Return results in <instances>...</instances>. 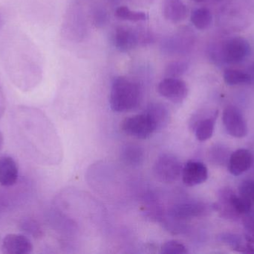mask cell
Wrapping results in <instances>:
<instances>
[{
	"mask_svg": "<svg viewBox=\"0 0 254 254\" xmlns=\"http://www.w3.org/2000/svg\"><path fill=\"white\" fill-rule=\"evenodd\" d=\"M140 99V88L136 82L125 77H118L112 85L110 104L118 113L129 111L137 107Z\"/></svg>",
	"mask_w": 254,
	"mask_h": 254,
	"instance_id": "1",
	"label": "cell"
},
{
	"mask_svg": "<svg viewBox=\"0 0 254 254\" xmlns=\"http://www.w3.org/2000/svg\"><path fill=\"white\" fill-rule=\"evenodd\" d=\"M182 163L172 154L161 155L154 164L153 172L156 178L164 183H173L182 176Z\"/></svg>",
	"mask_w": 254,
	"mask_h": 254,
	"instance_id": "2",
	"label": "cell"
},
{
	"mask_svg": "<svg viewBox=\"0 0 254 254\" xmlns=\"http://www.w3.org/2000/svg\"><path fill=\"white\" fill-rule=\"evenodd\" d=\"M122 129L128 135L144 140L156 131L157 127L150 116L144 111L125 119L122 122Z\"/></svg>",
	"mask_w": 254,
	"mask_h": 254,
	"instance_id": "3",
	"label": "cell"
},
{
	"mask_svg": "<svg viewBox=\"0 0 254 254\" xmlns=\"http://www.w3.org/2000/svg\"><path fill=\"white\" fill-rule=\"evenodd\" d=\"M249 41L243 37H237L226 40L221 48V57L225 62L231 64H240L251 54Z\"/></svg>",
	"mask_w": 254,
	"mask_h": 254,
	"instance_id": "4",
	"label": "cell"
},
{
	"mask_svg": "<svg viewBox=\"0 0 254 254\" xmlns=\"http://www.w3.org/2000/svg\"><path fill=\"white\" fill-rule=\"evenodd\" d=\"M164 48L167 52L185 55L190 53L195 43V34L189 27H183L165 42Z\"/></svg>",
	"mask_w": 254,
	"mask_h": 254,
	"instance_id": "5",
	"label": "cell"
},
{
	"mask_svg": "<svg viewBox=\"0 0 254 254\" xmlns=\"http://www.w3.org/2000/svg\"><path fill=\"white\" fill-rule=\"evenodd\" d=\"M222 120L230 135L237 138L247 136L249 131L247 122L238 107L232 105L225 107L222 113Z\"/></svg>",
	"mask_w": 254,
	"mask_h": 254,
	"instance_id": "6",
	"label": "cell"
},
{
	"mask_svg": "<svg viewBox=\"0 0 254 254\" xmlns=\"http://www.w3.org/2000/svg\"><path fill=\"white\" fill-rule=\"evenodd\" d=\"M158 92L169 101L179 104L188 96V87L179 78H165L158 84Z\"/></svg>",
	"mask_w": 254,
	"mask_h": 254,
	"instance_id": "7",
	"label": "cell"
},
{
	"mask_svg": "<svg viewBox=\"0 0 254 254\" xmlns=\"http://www.w3.org/2000/svg\"><path fill=\"white\" fill-rule=\"evenodd\" d=\"M210 207L202 202H187L176 204L169 210V216L175 220H185L205 216Z\"/></svg>",
	"mask_w": 254,
	"mask_h": 254,
	"instance_id": "8",
	"label": "cell"
},
{
	"mask_svg": "<svg viewBox=\"0 0 254 254\" xmlns=\"http://www.w3.org/2000/svg\"><path fill=\"white\" fill-rule=\"evenodd\" d=\"M114 43L120 52H129L142 44V32L128 27H118L115 32Z\"/></svg>",
	"mask_w": 254,
	"mask_h": 254,
	"instance_id": "9",
	"label": "cell"
},
{
	"mask_svg": "<svg viewBox=\"0 0 254 254\" xmlns=\"http://www.w3.org/2000/svg\"><path fill=\"white\" fill-rule=\"evenodd\" d=\"M182 177L184 183L187 186H197L208 178V170L202 163L189 161L182 169Z\"/></svg>",
	"mask_w": 254,
	"mask_h": 254,
	"instance_id": "10",
	"label": "cell"
},
{
	"mask_svg": "<svg viewBox=\"0 0 254 254\" xmlns=\"http://www.w3.org/2000/svg\"><path fill=\"white\" fill-rule=\"evenodd\" d=\"M32 251V243L21 234H8L1 243V252L4 254H31Z\"/></svg>",
	"mask_w": 254,
	"mask_h": 254,
	"instance_id": "11",
	"label": "cell"
},
{
	"mask_svg": "<svg viewBox=\"0 0 254 254\" xmlns=\"http://www.w3.org/2000/svg\"><path fill=\"white\" fill-rule=\"evenodd\" d=\"M253 161V155L250 151L238 149L230 156L228 169L234 176L240 175L252 167Z\"/></svg>",
	"mask_w": 254,
	"mask_h": 254,
	"instance_id": "12",
	"label": "cell"
},
{
	"mask_svg": "<svg viewBox=\"0 0 254 254\" xmlns=\"http://www.w3.org/2000/svg\"><path fill=\"white\" fill-rule=\"evenodd\" d=\"M163 15L172 22H180L188 16V9L182 0H163Z\"/></svg>",
	"mask_w": 254,
	"mask_h": 254,
	"instance_id": "13",
	"label": "cell"
},
{
	"mask_svg": "<svg viewBox=\"0 0 254 254\" xmlns=\"http://www.w3.org/2000/svg\"><path fill=\"white\" fill-rule=\"evenodd\" d=\"M18 167L14 160L9 156L0 158V185L11 186L18 180Z\"/></svg>",
	"mask_w": 254,
	"mask_h": 254,
	"instance_id": "14",
	"label": "cell"
},
{
	"mask_svg": "<svg viewBox=\"0 0 254 254\" xmlns=\"http://www.w3.org/2000/svg\"><path fill=\"white\" fill-rule=\"evenodd\" d=\"M156 125L157 129L167 126L170 119L168 109L161 103H152L145 110Z\"/></svg>",
	"mask_w": 254,
	"mask_h": 254,
	"instance_id": "15",
	"label": "cell"
},
{
	"mask_svg": "<svg viewBox=\"0 0 254 254\" xmlns=\"http://www.w3.org/2000/svg\"><path fill=\"white\" fill-rule=\"evenodd\" d=\"M218 112L213 113L208 118L200 119L195 125V134L197 140L199 141H206L211 138L214 131L215 124L217 119Z\"/></svg>",
	"mask_w": 254,
	"mask_h": 254,
	"instance_id": "16",
	"label": "cell"
},
{
	"mask_svg": "<svg viewBox=\"0 0 254 254\" xmlns=\"http://www.w3.org/2000/svg\"><path fill=\"white\" fill-rule=\"evenodd\" d=\"M191 22L198 30H205L211 25L213 16L207 7L195 9L191 13Z\"/></svg>",
	"mask_w": 254,
	"mask_h": 254,
	"instance_id": "17",
	"label": "cell"
},
{
	"mask_svg": "<svg viewBox=\"0 0 254 254\" xmlns=\"http://www.w3.org/2000/svg\"><path fill=\"white\" fill-rule=\"evenodd\" d=\"M223 79L225 83L230 86L251 83L253 80L250 73L235 69H228L225 70L224 72Z\"/></svg>",
	"mask_w": 254,
	"mask_h": 254,
	"instance_id": "18",
	"label": "cell"
},
{
	"mask_svg": "<svg viewBox=\"0 0 254 254\" xmlns=\"http://www.w3.org/2000/svg\"><path fill=\"white\" fill-rule=\"evenodd\" d=\"M122 158L128 165L138 166L143 159V149L137 145H126L122 149Z\"/></svg>",
	"mask_w": 254,
	"mask_h": 254,
	"instance_id": "19",
	"label": "cell"
},
{
	"mask_svg": "<svg viewBox=\"0 0 254 254\" xmlns=\"http://www.w3.org/2000/svg\"><path fill=\"white\" fill-rule=\"evenodd\" d=\"M229 150L222 145H214L210 148L208 152V158L212 164L218 166L225 165L229 161Z\"/></svg>",
	"mask_w": 254,
	"mask_h": 254,
	"instance_id": "20",
	"label": "cell"
},
{
	"mask_svg": "<svg viewBox=\"0 0 254 254\" xmlns=\"http://www.w3.org/2000/svg\"><path fill=\"white\" fill-rule=\"evenodd\" d=\"M116 16L123 20L131 22H140L147 19V15L144 12L134 11L130 10L127 6H120L116 10Z\"/></svg>",
	"mask_w": 254,
	"mask_h": 254,
	"instance_id": "21",
	"label": "cell"
},
{
	"mask_svg": "<svg viewBox=\"0 0 254 254\" xmlns=\"http://www.w3.org/2000/svg\"><path fill=\"white\" fill-rule=\"evenodd\" d=\"M188 67L189 65L185 61H173L166 67V78H179L188 71Z\"/></svg>",
	"mask_w": 254,
	"mask_h": 254,
	"instance_id": "22",
	"label": "cell"
},
{
	"mask_svg": "<svg viewBox=\"0 0 254 254\" xmlns=\"http://www.w3.org/2000/svg\"><path fill=\"white\" fill-rule=\"evenodd\" d=\"M161 253L163 254H183L188 253L185 245L176 240H170L161 246Z\"/></svg>",
	"mask_w": 254,
	"mask_h": 254,
	"instance_id": "23",
	"label": "cell"
},
{
	"mask_svg": "<svg viewBox=\"0 0 254 254\" xmlns=\"http://www.w3.org/2000/svg\"><path fill=\"white\" fill-rule=\"evenodd\" d=\"M219 240L222 243H225V244L231 246L236 252H238L239 249L245 244L240 236L237 235V234H228V233L219 235Z\"/></svg>",
	"mask_w": 254,
	"mask_h": 254,
	"instance_id": "24",
	"label": "cell"
},
{
	"mask_svg": "<svg viewBox=\"0 0 254 254\" xmlns=\"http://www.w3.org/2000/svg\"><path fill=\"white\" fill-rule=\"evenodd\" d=\"M239 191H240V196L247 200L253 206L254 204V180H244L240 184Z\"/></svg>",
	"mask_w": 254,
	"mask_h": 254,
	"instance_id": "25",
	"label": "cell"
},
{
	"mask_svg": "<svg viewBox=\"0 0 254 254\" xmlns=\"http://www.w3.org/2000/svg\"><path fill=\"white\" fill-rule=\"evenodd\" d=\"M243 226L245 228V238L246 243L254 244V219L246 216L243 219Z\"/></svg>",
	"mask_w": 254,
	"mask_h": 254,
	"instance_id": "26",
	"label": "cell"
},
{
	"mask_svg": "<svg viewBox=\"0 0 254 254\" xmlns=\"http://www.w3.org/2000/svg\"><path fill=\"white\" fill-rule=\"evenodd\" d=\"M6 109L5 96H4V91L1 86V81H0V119L4 115Z\"/></svg>",
	"mask_w": 254,
	"mask_h": 254,
	"instance_id": "27",
	"label": "cell"
},
{
	"mask_svg": "<svg viewBox=\"0 0 254 254\" xmlns=\"http://www.w3.org/2000/svg\"><path fill=\"white\" fill-rule=\"evenodd\" d=\"M3 145H4V137H3L2 134L0 131V151L2 149Z\"/></svg>",
	"mask_w": 254,
	"mask_h": 254,
	"instance_id": "28",
	"label": "cell"
},
{
	"mask_svg": "<svg viewBox=\"0 0 254 254\" xmlns=\"http://www.w3.org/2000/svg\"><path fill=\"white\" fill-rule=\"evenodd\" d=\"M1 25H2V17H1V14H0V28H1Z\"/></svg>",
	"mask_w": 254,
	"mask_h": 254,
	"instance_id": "29",
	"label": "cell"
},
{
	"mask_svg": "<svg viewBox=\"0 0 254 254\" xmlns=\"http://www.w3.org/2000/svg\"><path fill=\"white\" fill-rule=\"evenodd\" d=\"M191 1H195V2H201V1H204V0H191Z\"/></svg>",
	"mask_w": 254,
	"mask_h": 254,
	"instance_id": "30",
	"label": "cell"
}]
</instances>
